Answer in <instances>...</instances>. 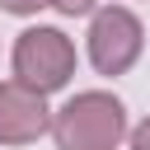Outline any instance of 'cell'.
<instances>
[{
  "label": "cell",
  "instance_id": "cell-1",
  "mask_svg": "<svg viewBox=\"0 0 150 150\" xmlns=\"http://www.w3.org/2000/svg\"><path fill=\"white\" fill-rule=\"evenodd\" d=\"M122 136H127V108L103 89H84L52 112L56 150H117Z\"/></svg>",
  "mask_w": 150,
  "mask_h": 150
},
{
  "label": "cell",
  "instance_id": "cell-2",
  "mask_svg": "<svg viewBox=\"0 0 150 150\" xmlns=\"http://www.w3.org/2000/svg\"><path fill=\"white\" fill-rule=\"evenodd\" d=\"M75 75V47L61 28H23L14 42V80L33 84L38 94L66 89Z\"/></svg>",
  "mask_w": 150,
  "mask_h": 150
},
{
  "label": "cell",
  "instance_id": "cell-3",
  "mask_svg": "<svg viewBox=\"0 0 150 150\" xmlns=\"http://www.w3.org/2000/svg\"><path fill=\"white\" fill-rule=\"evenodd\" d=\"M141 47H145V28H141V19L131 9L108 5V9L94 14V23H89V61H94L98 75H127L136 66Z\"/></svg>",
  "mask_w": 150,
  "mask_h": 150
},
{
  "label": "cell",
  "instance_id": "cell-4",
  "mask_svg": "<svg viewBox=\"0 0 150 150\" xmlns=\"http://www.w3.org/2000/svg\"><path fill=\"white\" fill-rule=\"evenodd\" d=\"M47 131H52L47 94H38L23 80H5L0 84V145H33Z\"/></svg>",
  "mask_w": 150,
  "mask_h": 150
},
{
  "label": "cell",
  "instance_id": "cell-5",
  "mask_svg": "<svg viewBox=\"0 0 150 150\" xmlns=\"http://www.w3.org/2000/svg\"><path fill=\"white\" fill-rule=\"evenodd\" d=\"M47 5H56V9H61V14H70V19H75V14H89V9H94V0H47Z\"/></svg>",
  "mask_w": 150,
  "mask_h": 150
},
{
  "label": "cell",
  "instance_id": "cell-6",
  "mask_svg": "<svg viewBox=\"0 0 150 150\" xmlns=\"http://www.w3.org/2000/svg\"><path fill=\"white\" fill-rule=\"evenodd\" d=\"M47 0H0V9H9V14H38Z\"/></svg>",
  "mask_w": 150,
  "mask_h": 150
},
{
  "label": "cell",
  "instance_id": "cell-7",
  "mask_svg": "<svg viewBox=\"0 0 150 150\" xmlns=\"http://www.w3.org/2000/svg\"><path fill=\"white\" fill-rule=\"evenodd\" d=\"M131 150H150V117H145V122L131 131Z\"/></svg>",
  "mask_w": 150,
  "mask_h": 150
}]
</instances>
